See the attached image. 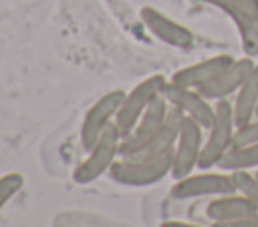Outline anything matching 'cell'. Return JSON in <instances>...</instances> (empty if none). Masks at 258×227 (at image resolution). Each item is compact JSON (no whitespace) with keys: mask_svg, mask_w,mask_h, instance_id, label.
<instances>
[{"mask_svg":"<svg viewBox=\"0 0 258 227\" xmlns=\"http://www.w3.org/2000/svg\"><path fill=\"white\" fill-rule=\"evenodd\" d=\"M173 151L149 157V159H125L119 157L109 169V179L123 187H149L165 177H171Z\"/></svg>","mask_w":258,"mask_h":227,"instance_id":"6da1fadb","label":"cell"},{"mask_svg":"<svg viewBox=\"0 0 258 227\" xmlns=\"http://www.w3.org/2000/svg\"><path fill=\"white\" fill-rule=\"evenodd\" d=\"M121 133L115 123L101 135V139L87 151V157L75 167L73 181L77 185H91L103 175H109L113 163L121 157Z\"/></svg>","mask_w":258,"mask_h":227,"instance_id":"7a4b0ae2","label":"cell"},{"mask_svg":"<svg viewBox=\"0 0 258 227\" xmlns=\"http://www.w3.org/2000/svg\"><path fill=\"white\" fill-rule=\"evenodd\" d=\"M236 119H234V106L228 98L216 100V117L212 127L208 129V137L204 139V149L200 155L198 169H214L218 167L220 159L226 155V151L234 145V133H236Z\"/></svg>","mask_w":258,"mask_h":227,"instance_id":"3957f363","label":"cell"},{"mask_svg":"<svg viewBox=\"0 0 258 227\" xmlns=\"http://www.w3.org/2000/svg\"><path fill=\"white\" fill-rule=\"evenodd\" d=\"M165 84H167V78L163 74H151V76H145L141 82H137L129 92H125L119 112L115 117V127L119 129L121 137H127L135 129V125L139 123L143 112L149 108V104L157 96H161Z\"/></svg>","mask_w":258,"mask_h":227,"instance_id":"277c9868","label":"cell"},{"mask_svg":"<svg viewBox=\"0 0 258 227\" xmlns=\"http://www.w3.org/2000/svg\"><path fill=\"white\" fill-rule=\"evenodd\" d=\"M220 8L234 22L246 56H258V0H194Z\"/></svg>","mask_w":258,"mask_h":227,"instance_id":"5b68a950","label":"cell"},{"mask_svg":"<svg viewBox=\"0 0 258 227\" xmlns=\"http://www.w3.org/2000/svg\"><path fill=\"white\" fill-rule=\"evenodd\" d=\"M169 193L173 199H179V201L198 199V197H220V195L236 193V183L232 173L228 171L200 169V173H191L183 179H177Z\"/></svg>","mask_w":258,"mask_h":227,"instance_id":"8992f818","label":"cell"},{"mask_svg":"<svg viewBox=\"0 0 258 227\" xmlns=\"http://www.w3.org/2000/svg\"><path fill=\"white\" fill-rule=\"evenodd\" d=\"M127 90L123 88H113L105 94H101L85 112L83 123H81V147L85 151H89L99 139L101 135L115 123V117L119 112V106L123 102Z\"/></svg>","mask_w":258,"mask_h":227,"instance_id":"52a82bcc","label":"cell"},{"mask_svg":"<svg viewBox=\"0 0 258 227\" xmlns=\"http://www.w3.org/2000/svg\"><path fill=\"white\" fill-rule=\"evenodd\" d=\"M202 131H204V127L198 121H194L189 117H183L181 129H179V135H177V141H175V147H173L171 177L175 181L191 175L198 169L200 155H202V149H204Z\"/></svg>","mask_w":258,"mask_h":227,"instance_id":"ba28073f","label":"cell"},{"mask_svg":"<svg viewBox=\"0 0 258 227\" xmlns=\"http://www.w3.org/2000/svg\"><path fill=\"white\" fill-rule=\"evenodd\" d=\"M161 94L171 106L181 110L183 117H189V119L198 121L204 129L212 127L214 117H216V104H212V100H208L198 88L181 86V84H175V82L167 80Z\"/></svg>","mask_w":258,"mask_h":227,"instance_id":"9c48e42d","label":"cell"},{"mask_svg":"<svg viewBox=\"0 0 258 227\" xmlns=\"http://www.w3.org/2000/svg\"><path fill=\"white\" fill-rule=\"evenodd\" d=\"M169 108L171 106L163 98V94L157 96L149 104V108L143 112V117L139 119V123L135 125V129L127 137H123V141H121V157H131L141 147H145L161 131V127L165 125L167 115H169Z\"/></svg>","mask_w":258,"mask_h":227,"instance_id":"30bf717a","label":"cell"},{"mask_svg":"<svg viewBox=\"0 0 258 227\" xmlns=\"http://www.w3.org/2000/svg\"><path fill=\"white\" fill-rule=\"evenodd\" d=\"M139 18H141V24L147 28L149 34H153L159 42L167 44V46H173V48H191L194 44V32L175 22L173 18H169L167 14H163L161 10L153 8V6H143L139 10Z\"/></svg>","mask_w":258,"mask_h":227,"instance_id":"8fae6325","label":"cell"},{"mask_svg":"<svg viewBox=\"0 0 258 227\" xmlns=\"http://www.w3.org/2000/svg\"><path fill=\"white\" fill-rule=\"evenodd\" d=\"M254 60L252 56H244V58H236L230 66H226L216 78H212L208 84H204L202 88H198L208 100L216 102V100H224L230 94H236L240 90V86L244 84V80L250 76L252 68H254Z\"/></svg>","mask_w":258,"mask_h":227,"instance_id":"7c38bea8","label":"cell"},{"mask_svg":"<svg viewBox=\"0 0 258 227\" xmlns=\"http://www.w3.org/2000/svg\"><path fill=\"white\" fill-rule=\"evenodd\" d=\"M236 58L230 54H218V56H210L204 58L200 62L187 64L179 70H175L171 74V82L181 84V86H189V88H202L204 84H208L212 78H216L226 66H230Z\"/></svg>","mask_w":258,"mask_h":227,"instance_id":"4fadbf2b","label":"cell"},{"mask_svg":"<svg viewBox=\"0 0 258 227\" xmlns=\"http://www.w3.org/2000/svg\"><path fill=\"white\" fill-rule=\"evenodd\" d=\"M181 121H183V112L177 110L175 106H171L169 108V115H167V121L161 127V131L145 147H141L135 155L125 157V159H149V157H157V155H163V153L173 151L175 141H177V135H179V129H181Z\"/></svg>","mask_w":258,"mask_h":227,"instance_id":"5bb4252c","label":"cell"},{"mask_svg":"<svg viewBox=\"0 0 258 227\" xmlns=\"http://www.w3.org/2000/svg\"><path fill=\"white\" fill-rule=\"evenodd\" d=\"M254 211H258V205L238 191L228 193V195H220V197H212V201L206 205V217L212 223L238 219V217L254 213Z\"/></svg>","mask_w":258,"mask_h":227,"instance_id":"9a60e30c","label":"cell"},{"mask_svg":"<svg viewBox=\"0 0 258 227\" xmlns=\"http://www.w3.org/2000/svg\"><path fill=\"white\" fill-rule=\"evenodd\" d=\"M232 106H234L236 125H244V123L256 119V108H258V62L254 64L250 76L244 80V84L236 92Z\"/></svg>","mask_w":258,"mask_h":227,"instance_id":"2e32d148","label":"cell"},{"mask_svg":"<svg viewBox=\"0 0 258 227\" xmlns=\"http://www.w3.org/2000/svg\"><path fill=\"white\" fill-rule=\"evenodd\" d=\"M218 169L234 173V171H252L258 169V143L252 145H234L220 159Z\"/></svg>","mask_w":258,"mask_h":227,"instance_id":"e0dca14e","label":"cell"},{"mask_svg":"<svg viewBox=\"0 0 258 227\" xmlns=\"http://www.w3.org/2000/svg\"><path fill=\"white\" fill-rule=\"evenodd\" d=\"M24 187V175L18 171H10L0 177V211L6 207L10 199H14Z\"/></svg>","mask_w":258,"mask_h":227,"instance_id":"ac0fdd59","label":"cell"},{"mask_svg":"<svg viewBox=\"0 0 258 227\" xmlns=\"http://www.w3.org/2000/svg\"><path fill=\"white\" fill-rule=\"evenodd\" d=\"M232 177L236 183V191L246 195L250 201L258 205V175L250 171H234Z\"/></svg>","mask_w":258,"mask_h":227,"instance_id":"d6986e66","label":"cell"},{"mask_svg":"<svg viewBox=\"0 0 258 227\" xmlns=\"http://www.w3.org/2000/svg\"><path fill=\"white\" fill-rule=\"evenodd\" d=\"M252 143H258V119L238 125L234 133V145H252Z\"/></svg>","mask_w":258,"mask_h":227,"instance_id":"ffe728a7","label":"cell"},{"mask_svg":"<svg viewBox=\"0 0 258 227\" xmlns=\"http://www.w3.org/2000/svg\"><path fill=\"white\" fill-rule=\"evenodd\" d=\"M212 227H258V211L242 215L238 219H230V221H216Z\"/></svg>","mask_w":258,"mask_h":227,"instance_id":"44dd1931","label":"cell"},{"mask_svg":"<svg viewBox=\"0 0 258 227\" xmlns=\"http://www.w3.org/2000/svg\"><path fill=\"white\" fill-rule=\"evenodd\" d=\"M159 227H202V225L187 223V221H179V219H169V221H163Z\"/></svg>","mask_w":258,"mask_h":227,"instance_id":"7402d4cb","label":"cell"},{"mask_svg":"<svg viewBox=\"0 0 258 227\" xmlns=\"http://www.w3.org/2000/svg\"><path fill=\"white\" fill-rule=\"evenodd\" d=\"M256 119H258V108H256Z\"/></svg>","mask_w":258,"mask_h":227,"instance_id":"603a6c76","label":"cell"},{"mask_svg":"<svg viewBox=\"0 0 258 227\" xmlns=\"http://www.w3.org/2000/svg\"><path fill=\"white\" fill-rule=\"evenodd\" d=\"M256 175H258V169H256Z\"/></svg>","mask_w":258,"mask_h":227,"instance_id":"cb8c5ba5","label":"cell"}]
</instances>
